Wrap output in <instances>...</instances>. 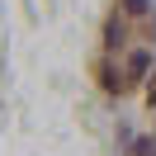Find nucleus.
Wrapping results in <instances>:
<instances>
[{"mask_svg": "<svg viewBox=\"0 0 156 156\" xmlns=\"http://www.w3.org/2000/svg\"><path fill=\"white\" fill-rule=\"evenodd\" d=\"M133 156H156V137H137V142H133Z\"/></svg>", "mask_w": 156, "mask_h": 156, "instance_id": "obj_2", "label": "nucleus"}, {"mask_svg": "<svg viewBox=\"0 0 156 156\" xmlns=\"http://www.w3.org/2000/svg\"><path fill=\"white\" fill-rule=\"evenodd\" d=\"M142 71H147V52H133V57H128V76H142Z\"/></svg>", "mask_w": 156, "mask_h": 156, "instance_id": "obj_1", "label": "nucleus"}, {"mask_svg": "<svg viewBox=\"0 0 156 156\" xmlns=\"http://www.w3.org/2000/svg\"><path fill=\"white\" fill-rule=\"evenodd\" d=\"M123 10L128 14H147V0H123Z\"/></svg>", "mask_w": 156, "mask_h": 156, "instance_id": "obj_3", "label": "nucleus"}]
</instances>
